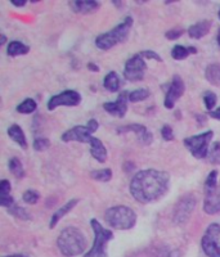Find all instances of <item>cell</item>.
<instances>
[{
    "instance_id": "cell-1",
    "label": "cell",
    "mask_w": 220,
    "mask_h": 257,
    "mask_svg": "<svg viewBox=\"0 0 220 257\" xmlns=\"http://www.w3.org/2000/svg\"><path fill=\"white\" fill-rule=\"evenodd\" d=\"M170 186V175L165 171L142 170L133 176L130 181V194L139 203H151L159 201L167 193Z\"/></svg>"
},
{
    "instance_id": "cell-2",
    "label": "cell",
    "mask_w": 220,
    "mask_h": 257,
    "mask_svg": "<svg viewBox=\"0 0 220 257\" xmlns=\"http://www.w3.org/2000/svg\"><path fill=\"white\" fill-rule=\"evenodd\" d=\"M57 246L63 256H79V255L85 252L86 246H88V239L79 228L67 226L58 235Z\"/></svg>"
},
{
    "instance_id": "cell-3",
    "label": "cell",
    "mask_w": 220,
    "mask_h": 257,
    "mask_svg": "<svg viewBox=\"0 0 220 257\" xmlns=\"http://www.w3.org/2000/svg\"><path fill=\"white\" fill-rule=\"evenodd\" d=\"M105 221L117 230H130L137 224V214L128 206H113L106 211Z\"/></svg>"
},
{
    "instance_id": "cell-4",
    "label": "cell",
    "mask_w": 220,
    "mask_h": 257,
    "mask_svg": "<svg viewBox=\"0 0 220 257\" xmlns=\"http://www.w3.org/2000/svg\"><path fill=\"white\" fill-rule=\"evenodd\" d=\"M133 27V18L126 17L120 25H117L115 29L101 34L96 39V46L101 50H110L111 48L116 46L117 44L126 42L130 30Z\"/></svg>"
},
{
    "instance_id": "cell-5",
    "label": "cell",
    "mask_w": 220,
    "mask_h": 257,
    "mask_svg": "<svg viewBox=\"0 0 220 257\" xmlns=\"http://www.w3.org/2000/svg\"><path fill=\"white\" fill-rule=\"evenodd\" d=\"M90 226L94 231V243L92 250L84 255V257H109L107 254V244L113 239V233L110 229L103 228L101 222L96 218L90 220Z\"/></svg>"
},
{
    "instance_id": "cell-6",
    "label": "cell",
    "mask_w": 220,
    "mask_h": 257,
    "mask_svg": "<svg viewBox=\"0 0 220 257\" xmlns=\"http://www.w3.org/2000/svg\"><path fill=\"white\" fill-rule=\"evenodd\" d=\"M213 136H214V132L208 130L202 134L185 138L183 143L193 157L198 158V160H204V158L209 157V145H210Z\"/></svg>"
},
{
    "instance_id": "cell-7",
    "label": "cell",
    "mask_w": 220,
    "mask_h": 257,
    "mask_svg": "<svg viewBox=\"0 0 220 257\" xmlns=\"http://www.w3.org/2000/svg\"><path fill=\"white\" fill-rule=\"evenodd\" d=\"M202 250L209 257H220V224L213 222L205 231L201 242Z\"/></svg>"
},
{
    "instance_id": "cell-8",
    "label": "cell",
    "mask_w": 220,
    "mask_h": 257,
    "mask_svg": "<svg viewBox=\"0 0 220 257\" xmlns=\"http://www.w3.org/2000/svg\"><path fill=\"white\" fill-rule=\"evenodd\" d=\"M196 205H197V199L192 194H185V196L180 197V199L174 206L172 221L178 225H182L188 221L193 211H195Z\"/></svg>"
},
{
    "instance_id": "cell-9",
    "label": "cell",
    "mask_w": 220,
    "mask_h": 257,
    "mask_svg": "<svg viewBox=\"0 0 220 257\" xmlns=\"http://www.w3.org/2000/svg\"><path fill=\"white\" fill-rule=\"evenodd\" d=\"M147 71V63L146 59L142 57L141 53L133 55L129 58L124 67V76L125 79L130 83H137V81H142L144 79Z\"/></svg>"
},
{
    "instance_id": "cell-10",
    "label": "cell",
    "mask_w": 220,
    "mask_h": 257,
    "mask_svg": "<svg viewBox=\"0 0 220 257\" xmlns=\"http://www.w3.org/2000/svg\"><path fill=\"white\" fill-rule=\"evenodd\" d=\"M81 102V95L76 90H64L62 93L53 95L48 100V111H55L58 107H76Z\"/></svg>"
},
{
    "instance_id": "cell-11",
    "label": "cell",
    "mask_w": 220,
    "mask_h": 257,
    "mask_svg": "<svg viewBox=\"0 0 220 257\" xmlns=\"http://www.w3.org/2000/svg\"><path fill=\"white\" fill-rule=\"evenodd\" d=\"M185 85L183 79L179 75H175L172 77L171 83L167 86V91H166L165 99H164V106L167 109H172L175 107V103L180 99V96L184 94Z\"/></svg>"
},
{
    "instance_id": "cell-12",
    "label": "cell",
    "mask_w": 220,
    "mask_h": 257,
    "mask_svg": "<svg viewBox=\"0 0 220 257\" xmlns=\"http://www.w3.org/2000/svg\"><path fill=\"white\" fill-rule=\"evenodd\" d=\"M129 91H121L118 94L117 99L115 102H107L103 104V108L107 113L111 116H115L118 119H122L128 112V102H129Z\"/></svg>"
},
{
    "instance_id": "cell-13",
    "label": "cell",
    "mask_w": 220,
    "mask_h": 257,
    "mask_svg": "<svg viewBox=\"0 0 220 257\" xmlns=\"http://www.w3.org/2000/svg\"><path fill=\"white\" fill-rule=\"evenodd\" d=\"M92 131H90L88 126H73L68 128L67 131L62 134L61 139L64 143H70V141H79V143H90L92 140Z\"/></svg>"
},
{
    "instance_id": "cell-14",
    "label": "cell",
    "mask_w": 220,
    "mask_h": 257,
    "mask_svg": "<svg viewBox=\"0 0 220 257\" xmlns=\"http://www.w3.org/2000/svg\"><path fill=\"white\" fill-rule=\"evenodd\" d=\"M118 134H126V132H135L138 136V140L139 143L143 145H150L152 143V132L148 130L144 125L141 124H130V125L126 126H120L117 128Z\"/></svg>"
},
{
    "instance_id": "cell-15",
    "label": "cell",
    "mask_w": 220,
    "mask_h": 257,
    "mask_svg": "<svg viewBox=\"0 0 220 257\" xmlns=\"http://www.w3.org/2000/svg\"><path fill=\"white\" fill-rule=\"evenodd\" d=\"M204 211L209 215L220 214V184L217 189L205 193Z\"/></svg>"
},
{
    "instance_id": "cell-16",
    "label": "cell",
    "mask_w": 220,
    "mask_h": 257,
    "mask_svg": "<svg viewBox=\"0 0 220 257\" xmlns=\"http://www.w3.org/2000/svg\"><path fill=\"white\" fill-rule=\"evenodd\" d=\"M70 6L75 13L89 14V13L97 12L101 4L96 1V0H73L70 3Z\"/></svg>"
},
{
    "instance_id": "cell-17",
    "label": "cell",
    "mask_w": 220,
    "mask_h": 257,
    "mask_svg": "<svg viewBox=\"0 0 220 257\" xmlns=\"http://www.w3.org/2000/svg\"><path fill=\"white\" fill-rule=\"evenodd\" d=\"M211 26H213V22L210 19H204V21L192 25L187 32H188L189 38L198 40V39H202L204 36L208 35L211 30Z\"/></svg>"
},
{
    "instance_id": "cell-18",
    "label": "cell",
    "mask_w": 220,
    "mask_h": 257,
    "mask_svg": "<svg viewBox=\"0 0 220 257\" xmlns=\"http://www.w3.org/2000/svg\"><path fill=\"white\" fill-rule=\"evenodd\" d=\"M89 144L92 157L99 164H105L106 161H107V149H106L105 144L98 138H94V136L92 138Z\"/></svg>"
},
{
    "instance_id": "cell-19",
    "label": "cell",
    "mask_w": 220,
    "mask_h": 257,
    "mask_svg": "<svg viewBox=\"0 0 220 257\" xmlns=\"http://www.w3.org/2000/svg\"><path fill=\"white\" fill-rule=\"evenodd\" d=\"M77 203H79V199L73 198V199H70V201H68L66 205L62 206L61 209H58L57 211H55V214L52 215L51 221H49V228H51V229L55 228V225L59 222V220H61V218H63L64 216L67 215L68 212L72 211V210L76 207Z\"/></svg>"
},
{
    "instance_id": "cell-20",
    "label": "cell",
    "mask_w": 220,
    "mask_h": 257,
    "mask_svg": "<svg viewBox=\"0 0 220 257\" xmlns=\"http://www.w3.org/2000/svg\"><path fill=\"white\" fill-rule=\"evenodd\" d=\"M10 190H12V185L9 181L6 179L1 180L0 181V205L6 210L9 209L13 203H16L13 197L10 196Z\"/></svg>"
},
{
    "instance_id": "cell-21",
    "label": "cell",
    "mask_w": 220,
    "mask_h": 257,
    "mask_svg": "<svg viewBox=\"0 0 220 257\" xmlns=\"http://www.w3.org/2000/svg\"><path fill=\"white\" fill-rule=\"evenodd\" d=\"M8 136L12 139L13 141H16L19 147H22L23 149L27 148V140H26V135L23 130L19 128L17 124H13L8 128Z\"/></svg>"
},
{
    "instance_id": "cell-22",
    "label": "cell",
    "mask_w": 220,
    "mask_h": 257,
    "mask_svg": "<svg viewBox=\"0 0 220 257\" xmlns=\"http://www.w3.org/2000/svg\"><path fill=\"white\" fill-rule=\"evenodd\" d=\"M30 51L29 45L23 44L22 42L13 40L6 46V54L9 57H18V55H26Z\"/></svg>"
},
{
    "instance_id": "cell-23",
    "label": "cell",
    "mask_w": 220,
    "mask_h": 257,
    "mask_svg": "<svg viewBox=\"0 0 220 257\" xmlns=\"http://www.w3.org/2000/svg\"><path fill=\"white\" fill-rule=\"evenodd\" d=\"M205 77L206 80L215 86H220V64L211 63L205 70Z\"/></svg>"
},
{
    "instance_id": "cell-24",
    "label": "cell",
    "mask_w": 220,
    "mask_h": 257,
    "mask_svg": "<svg viewBox=\"0 0 220 257\" xmlns=\"http://www.w3.org/2000/svg\"><path fill=\"white\" fill-rule=\"evenodd\" d=\"M103 86L106 90H109L110 93H116L120 89V79L115 71H111L106 75L105 80H103Z\"/></svg>"
},
{
    "instance_id": "cell-25",
    "label": "cell",
    "mask_w": 220,
    "mask_h": 257,
    "mask_svg": "<svg viewBox=\"0 0 220 257\" xmlns=\"http://www.w3.org/2000/svg\"><path fill=\"white\" fill-rule=\"evenodd\" d=\"M8 169H9L10 172L17 177V179H22L25 177V169L22 166V162L18 160V158L13 157L10 158L9 162H8Z\"/></svg>"
},
{
    "instance_id": "cell-26",
    "label": "cell",
    "mask_w": 220,
    "mask_h": 257,
    "mask_svg": "<svg viewBox=\"0 0 220 257\" xmlns=\"http://www.w3.org/2000/svg\"><path fill=\"white\" fill-rule=\"evenodd\" d=\"M36 108H38V104H36L35 100L31 99V98H27L22 103H19L16 111L18 113H22V115H30V113L35 112Z\"/></svg>"
},
{
    "instance_id": "cell-27",
    "label": "cell",
    "mask_w": 220,
    "mask_h": 257,
    "mask_svg": "<svg viewBox=\"0 0 220 257\" xmlns=\"http://www.w3.org/2000/svg\"><path fill=\"white\" fill-rule=\"evenodd\" d=\"M191 55V50H189V46H183V45H175L174 48L171 49V57L172 59L175 61H183L185 58Z\"/></svg>"
},
{
    "instance_id": "cell-28",
    "label": "cell",
    "mask_w": 220,
    "mask_h": 257,
    "mask_svg": "<svg viewBox=\"0 0 220 257\" xmlns=\"http://www.w3.org/2000/svg\"><path fill=\"white\" fill-rule=\"evenodd\" d=\"M6 211L9 212L10 215L13 216V217H16V218H19V220H29L31 216L29 215V212L26 211L23 207H19L17 203H13L12 206H10L9 209L6 210Z\"/></svg>"
},
{
    "instance_id": "cell-29",
    "label": "cell",
    "mask_w": 220,
    "mask_h": 257,
    "mask_svg": "<svg viewBox=\"0 0 220 257\" xmlns=\"http://www.w3.org/2000/svg\"><path fill=\"white\" fill-rule=\"evenodd\" d=\"M150 95L151 93L148 89H135L133 90V91H130V94H129V102H142V100H146L147 98H150Z\"/></svg>"
},
{
    "instance_id": "cell-30",
    "label": "cell",
    "mask_w": 220,
    "mask_h": 257,
    "mask_svg": "<svg viewBox=\"0 0 220 257\" xmlns=\"http://www.w3.org/2000/svg\"><path fill=\"white\" fill-rule=\"evenodd\" d=\"M92 179L97 180V181H102V183H107L112 179V171L110 169H101V170H96L90 172Z\"/></svg>"
},
{
    "instance_id": "cell-31",
    "label": "cell",
    "mask_w": 220,
    "mask_h": 257,
    "mask_svg": "<svg viewBox=\"0 0 220 257\" xmlns=\"http://www.w3.org/2000/svg\"><path fill=\"white\" fill-rule=\"evenodd\" d=\"M218 188V170L210 171L205 181V193L211 192Z\"/></svg>"
},
{
    "instance_id": "cell-32",
    "label": "cell",
    "mask_w": 220,
    "mask_h": 257,
    "mask_svg": "<svg viewBox=\"0 0 220 257\" xmlns=\"http://www.w3.org/2000/svg\"><path fill=\"white\" fill-rule=\"evenodd\" d=\"M218 102V96L217 94L213 93V91H205L204 93V104H205V108L213 112V108L215 107Z\"/></svg>"
},
{
    "instance_id": "cell-33",
    "label": "cell",
    "mask_w": 220,
    "mask_h": 257,
    "mask_svg": "<svg viewBox=\"0 0 220 257\" xmlns=\"http://www.w3.org/2000/svg\"><path fill=\"white\" fill-rule=\"evenodd\" d=\"M209 161L213 165H220V141L213 144L210 152H209Z\"/></svg>"
},
{
    "instance_id": "cell-34",
    "label": "cell",
    "mask_w": 220,
    "mask_h": 257,
    "mask_svg": "<svg viewBox=\"0 0 220 257\" xmlns=\"http://www.w3.org/2000/svg\"><path fill=\"white\" fill-rule=\"evenodd\" d=\"M22 199L23 202L27 203V205H36L39 202V199H40V194L36 190L29 189L23 193Z\"/></svg>"
},
{
    "instance_id": "cell-35",
    "label": "cell",
    "mask_w": 220,
    "mask_h": 257,
    "mask_svg": "<svg viewBox=\"0 0 220 257\" xmlns=\"http://www.w3.org/2000/svg\"><path fill=\"white\" fill-rule=\"evenodd\" d=\"M32 147H34V149H35L36 152H44L51 147V141L47 138L40 136V138H36L35 140H34V145H32Z\"/></svg>"
},
{
    "instance_id": "cell-36",
    "label": "cell",
    "mask_w": 220,
    "mask_h": 257,
    "mask_svg": "<svg viewBox=\"0 0 220 257\" xmlns=\"http://www.w3.org/2000/svg\"><path fill=\"white\" fill-rule=\"evenodd\" d=\"M161 136H163L164 140L166 141H171L174 140V132H172V128L170 125H164L163 128H161Z\"/></svg>"
},
{
    "instance_id": "cell-37",
    "label": "cell",
    "mask_w": 220,
    "mask_h": 257,
    "mask_svg": "<svg viewBox=\"0 0 220 257\" xmlns=\"http://www.w3.org/2000/svg\"><path fill=\"white\" fill-rule=\"evenodd\" d=\"M141 54L144 59H153V61H156V62H163V58L160 57L159 53H156V51L143 50V51H141Z\"/></svg>"
},
{
    "instance_id": "cell-38",
    "label": "cell",
    "mask_w": 220,
    "mask_h": 257,
    "mask_svg": "<svg viewBox=\"0 0 220 257\" xmlns=\"http://www.w3.org/2000/svg\"><path fill=\"white\" fill-rule=\"evenodd\" d=\"M183 34H184V30L172 29V30H169V31L166 32L165 36H166V39H169V40H176V39L180 38Z\"/></svg>"
},
{
    "instance_id": "cell-39",
    "label": "cell",
    "mask_w": 220,
    "mask_h": 257,
    "mask_svg": "<svg viewBox=\"0 0 220 257\" xmlns=\"http://www.w3.org/2000/svg\"><path fill=\"white\" fill-rule=\"evenodd\" d=\"M86 126H88V128H89L90 131H92V134H94V132H96L97 130H98L99 124H98V121H97L96 119H92V120H89V121H88Z\"/></svg>"
},
{
    "instance_id": "cell-40",
    "label": "cell",
    "mask_w": 220,
    "mask_h": 257,
    "mask_svg": "<svg viewBox=\"0 0 220 257\" xmlns=\"http://www.w3.org/2000/svg\"><path fill=\"white\" fill-rule=\"evenodd\" d=\"M88 70L92 71V72H99V67H98V64L94 63V62H89L88 63Z\"/></svg>"
},
{
    "instance_id": "cell-41",
    "label": "cell",
    "mask_w": 220,
    "mask_h": 257,
    "mask_svg": "<svg viewBox=\"0 0 220 257\" xmlns=\"http://www.w3.org/2000/svg\"><path fill=\"white\" fill-rule=\"evenodd\" d=\"M10 3H12L14 6H18V8H21V6H25L27 1H26V0H10Z\"/></svg>"
},
{
    "instance_id": "cell-42",
    "label": "cell",
    "mask_w": 220,
    "mask_h": 257,
    "mask_svg": "<svg viewBox=\"0 0 220 257\" xmlns=\"http://www.w3.org/2000/svg\"><path fill=\"white\" fill-rule=\"evenodd\" d=\"M180 256H182V252H180V251L172 250V251H170L169 254L166 255L165 257H180Z\"/></svg>"
},
{
    "instance_id": "cell-43",
    "label": "cell",
    "mask_w": 220,
    "mask_h": 257,
    "mask_svg": "<svg viewBox=\"0 0 220 257\" xmlns=\"http://www.w3.org/2000/svg\"><path fill=\"white\" fill-rule=\"evenodd\" d=\"M209 115H210V117H213V119L220 120V107L217 109V111H213V112H210Z\"/></svg>"
},
{
    "instance_id": "cell-44",
    "label": "cell",
    "mask_w": 220,
    "mask_h": 257,
    "mask_svg": "<svg viewBox=\"0 0 220 257\" xmlns=\"http://www.w3.org/2000/svg\"><path fill=\"white\" fill-rule=\"evenodd\" d=\"M196 119L198 120V124H200V126H202V124H204V121L206 120V117H204V116H201V115H196Z\"/></svg>"
},
{
    "instance_id": "cell-45",
    "label": "cell",
    "mask_w": 220,
    "mask_h": 257,
    "mask_svg": "<svg viewBox=\"0 0 220 257\" xmlns=\"http://www.w3.org/2000/svg\"><path fill=\"white\" fill-rule=\"evenodd\" d=\"M5 43H6V36L3 34V35H1V43H0V44L4 45V44H5Z\"/></svg>"
},
{
    "instance_id": "cell-46",
    "label": "cell",
    "mask_w": 220,
    "mask_h": 257,
    "mask_svg": "<svg viewBox=\"0 0 220 257\" xmlns=\"http://www.w3.org/2000/svg\"><path fill=\"white\" fill-rule=\"evenodd\" d=\"M217 40H218V44H219V46H220V29H219V31H218V38H217Z\"/></svg>"
},
{
    "instance_id": "cell-47",
    "label": "cell",
    "mask_w": 220,
    "mask_h": 257,
    "mask_svg": "<svg viewBox=\"0 0 220 257\" xmlns=\"http://www.w3.org/2000/svg\"><path fill=\"white\" fill-rule=\"evenodd\" d=\"M6 257H26L23 255H10V256H6Z\"/></svg>"
},
{
    "instance_id": "cell-48",
    "label": "cell",
    "mask_w": 220,
    "mask_h": 257,
    "mask_svg": "<svg viewBox=\"0 0 220 257\" xmlns=\"http://www.w3.org/2000/svg\"><path fill=\"white\" fill-rule=\"evenodd\" d=\"M219 18H220V10H219Z\"/></svg>"
}]
</instances>
